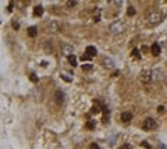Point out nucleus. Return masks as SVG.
<instances>
[{
  "mask_svg": "<svg viewBox=\"0 0 167 149\" xmlns=\"http://www.w3.org/2000/svg\"><path fill=\"white\" fill-rule=\"evenodd\" d=\"M150 50H152L153 56H159V54H160V46H159V43H153L152 46H150Z\"/></svg>",
  "mask_w": 167,
  "mask_h": 149,
  "instance_id": "obj_7",
  "label": "nucleus"
},
{
  "mask_svg": "<svg viewBox=\"0 0 167 149\" xmlns=\"http://www.w3.org/2000/svg\"><path fill=\"white\" fill-rule=\"evenodd\" d=\"M157 112H159V113H163V112H164V106H159V107H157Z\"/></svg>",
  "mask_w": 167,
  "mask_h": 149,
  "instance_id": "obj_25",
  "label": "nucleus"
},
{
  "mask_svg": "<svg viewBox=\"0 0 167 149\" xmlns=\"http://www.w3.org/2000/svg\"><path fill=\"white\" fill-rule=\"evenodd\" d=\"M132 118V114L130 112H124V113H121V120L124 121V123H130Z\"/></svg>",
  "mask_w": 167,
  "mask_h": 149,
  "instance_id": "obj_6",
  "label": "nucleus"
},
{
  "mask_svg": "<svg viewBox=\"0 0 167 149\" xmlns=\"http://www.w3.org/2000/svg\"><path fill=\"white\" fill-rule=\"evenodd\" d=\"M75 4H77V1H74V0H72V1H71V0H70V1H67V6H68V7H74Z\"/></svg>",
  "mask_w": 167,
  "mask_h": 149,
  "instance_id": "obj_22",
  "label": "nucleus"
},
{
  "mask_svg": "<svg viewBox=\"0 0 167 149\" xmlns=\"http://www.w3.org/2000/svg\"><path fill=\"white\" fill-rule=\"evenodd\" d=\"M85 53L88 54L89 57H93V56H96V53H98V50H96V47H95V46H86V49H85Z\"/></svg>",
  "mask_w": 167,
  "mask_h": 149,
  "instance_id": "obj_5",
  "label": "nucleus"
},
{
  "mask_svg": "<svg viewBox=\"0 0 167 149\" xmlns=\"http://www.w3.org/2000/svg\"><path fill=\"white\" fill-rule=\"evenodd\" d=\"M89 149H100V148H99V145H98V144H92V145L89 146Z\"/></svg>",
  "mask_w": 167,
  "mask_h": 149,
  "instance_id": "obj_23",
  "label": "nucleus"
},
{
  "mask_svg": "<svg viewBox=\"0 0 167 149\" xmlns=\"http://www.w3.org/2000/svg\"><path fill=\"white\" fill-rule=\"evenodd\" d=\"M156 127H157V124H156V121L153 120V118H146V120L143 121V124H142L143 130H155Z\"/></svg>",
  "mask_w": 167,
  "mask_h": 149,
  "instance_id": "obj_1",
  "label": "nucleus"
},
{
  "mask_svg": "<svg viewBox=\"0 0 167 149\" xmlns=\"http://www.w3.org/2000/svg\"><path fill=\"white\" fill-rule=\"evenodd\" d=\"M139 78H141V81L142 82H149L150 79H152V73H150V71H148V70H143L142 73H141V77H139Z\"/></svg>",
  "mask_w": 167,
  "mask_h": 149,
  "instance_id": "obj_3",
  "label": "nucleus"
},
{
  "mask_svg": "<svg viewBox=\"0 0 167 149\" xmlns=\"http://www.w3.org/2000/svg\"><path fill=\"white\" fill-rule=\"evenodd\" d=\"M85 127L88 128V130H93V128H95V121H93V120H88V121H86V124H85Z\"/></svg>",
  "mask_w": 167,
  "mask_h": 149,
  "instance_id": "obj_11",
  "label": "nucleus"
},
{
  "mask_svg": "<svg viewBox=\"0 0 167 149\" xmlns=\"http://www.w3.org/2000/svg\"><path fill=\"white\" fill-rule=\"evenodd\" d=\"M47 31L49 32H57L59 31V25H57V22H50V24H47Z\"/></svg>",
  "mask_w": 167,
  "mask_h": 149,
  "instance_id": "obj_8",
  "label": "nucleus"
},
{
  "mask_svg": "<svg viewBox=\"0 0 167 149\" xmlns=\"http://www.w3.org/2000/svg\"><path fill=\"white\" fill-rule=\"evenodd\" d=\"M13 10V3H10V6H8V11Z\"/></svg>",
  "mask_w": 167,
  "mask_h": 149,
  "instance_id": "obj_26",
  "label": "nucleus"
},
{
  "mask_svg": "<svg viewBox=\"0 0 167 149\" xmlns=\"http://www.w3.org/2000/svg\"><path fill=\"white\" fill-rule=\"evenodd\" d=\"M81 60H82V61H88V60H91V57H89L88 54H82Z\"/></svg>",
  "mask_w": 167,
  "mask_h": 149,
  "instance_id": "obj_21",
  "label": "nucleus"
},
{
  "mask_svg": "<svg viewBox=\"0 0 167 149\" xmlns=\"http://www.w3.org/2000/svg\"><path fill=\"white\" fill-rule=\"evenodd\" d=\"M160 20H162V17H160L159 14H153L152 15V21H150V22H152V24H157Z\"/></svg>",
  "mask_w": 167,
  "mask_h": 149,
  "instance_id": "obj_12",
  "label": "nucleus"
},
{
  "mask_svg": "<svg viewBox=\"0 0 167 149\" xmlns=\"http://www.w3.org/2000/svg\"><path fill=\"white\" fill-rule=\"evenodd\" d=\"M54 98H56V103H57V105H61V103L64 102V93L61 92V91H57V92L54 93Z\"/></svg>",
  "mask_w": 167,
  "mask_h": 149,
  "instance_id": "obj_4",
  "label": "nucleus"
},
{
  "mask_svg": "<svg viewBox=\"0 0 167 149\" xmlns=\"http://www.w3.org/2000/svg\"><path fill=\"white\" fill-rule=\"evenodd\" d=\"M82 70H85V71L92 70V64H84V66H82Z\"/></svg>",
  "mask_w": 167,
  "mask_h": 149,
  "instance_id": "obj_16",
  "label": "nucleus"
},
{
  "mask_svg": "<svg viewBox=\"0 0 167 149\" xmlns=\"http://www.w3.org/2000/svg\"><path fill=\"white\" fill-rule=\"evenodd\" d=\"M121 149H130V146H128V145H124V146H123Z\"/></svg>",
  "mask_w": 167,
  "mask_h": 149,
  "instance_id": "obj_27",
  "label": "nucleus"
},
{
  "mask_svg": "<svg viewBox=\"0 0 167 149\" xmlns=\"http://www.w3.org/2000/svg\"><path fill=\"white\" fill-rule=\"evenodd\" d=\"M92 112H93V113H99V112H100L99 106H98V105H93V107H92Z\"/></svg>",
  "mask_w": 167,
  "mask_h": 149,
  "instance_id": "obj_20",
  "label": "nucleus"
},
{
  "mask_svg": "<svg viewBox=\"0 0 167 149\" xmlns=\"http://www.w3.org/2000/svg\"><path fill=\"white\" fill-rule=\"evenodd\" d=\"M68 61L71 63V66H72V67H74V66H77V59H75V56H74V54H70V56H68Z\"/></svg>",
  "mask_w": 167,
  "mask_h": 149,
  "instance_id": "obj_13",
  "label": "nucleus"
},
{
  "mask_svg": "<svg viewBox=\"0 0 167 149\" xmlns=\"http://www.w3.org/2000/svg\"><path fill=\"white\" fill-rule=\"evenodd\" d=\"M127 14L130 15V17H132V15H135V8L132 7V6H131V7H128V10H127Z\"/></svg>",
  "mask_w": 167,
  "mask_h": 149,
  "instance_id": "obj_15",
  "label": "nucleus"
},
{
  "mask_svg": "<svg viewBox=\"0 0 167 149\" xmlns=\"http://www.w3.org/2000/svg\"><path fill=\"white\" fill-rule=\"evenodd\" d=\"M28 35L31 36V38H35V36L38 35V29H36V27H29L28 28Z\"/></svg>",
  "mask_w": 167,
  "mask_h": 149,
  "instance_id": "obj_10",
  "label": "nucleus"
},
{
  "mask_svg": "<svg viewBox=\"0 0 167 149\" xmlns=\"http://www.w3.org/2000/svg\"><path fill=\"white\" fill-rule=\"evenodd\" d=\"M43 14V7L42 6H35L33 7V15L35 17H39V15Z\"/></svg>",
  "mask_w": 167,
  "mask_h": 149,
  "instance_id": "obj_9",
  "label": "nucleus"
},
{
  "mask_svg": "<svg viewBox=\"0 0 167 149\" xmlns=\"http://www.w3.org/2000/svg\"><path fill=\"white\" fill-rule=\"evenodd\" d=\"M110 29H111L113 34H121V32L124 31V25L121 24V22H114V24L110 27Z\"/></svg>",
  "mask_w": 167,
  "mask_h": 149,
  "instance_id": "obj_2",
  "label": "nucleus"
},
{
  "mask_svg": "<svg viewBox=\"0 0 167 149\" xmlns=\"http://www.w3.org/2000/svg\"><path fill=\"white\" fill-rule=\"evenodd\" d=\"M29 79H31L32 82H38V77H36V75L33 74V73H32V74L29 75Z\"/></svg>",
  "mask_w": 167,
  "mask_h": 149,
  "instance_id": "obj_17",
  "label": "nucleus"
},
{
  "mask_svg": "<svg viewBox=\"0 0 167 149\" xmlns=\"http://www.w3.org/2000/svg\"><path fill=\"white\" fill-rule=\"evenodd\" d=\"M13 28L18 29V28H20V24H18V22H13Z\"/></svg>",
  "mask_w": 167,
  "mask_h": 149,
  "instance_id": "obj_24",
  "label": "nucleus"
},
{
  "mask_svg": "<svg viewBox=\"0 0 167 149\" xmlns=\"http://www.w3.org/2000/svg\"><path fill=\"white\" fill-rule=\"evenodd\" d=\"M132 54H134V57H136V59H139V57H141V54H139V50H138V49H134V50H132Z\"/></svg>",
  "mask_w": 167,
  "mask_h": 149,
  "instance_id": "obj_18",
  "label": "nucleus"
},
{
  "mask_svg": "<svg viewBox=\"0 0 167 149\" xmlns=\"http://www.w3.org/2000/svg\"><path fill=\"white\" fill-rule=\"evenodd\" d=\"M61 78H63L64 81H67V82H71V78L67 77V74H61Z\"/></svg>",
  "mask_w": 167,
  "mask_h": 149,
  "instance_id": "obj_19",
  "label": "nucleus"
},
{
  "mask_svg": "<svg viewBox=\"0 0 167 149\" xmlns=\"http://www.w3.org/2000/svg\"><path fill=\"white\" fill-rule=\"evenodd\" d=\"M63 50H64V53L70 56V53H72V46H67V45H66V46L63 47Z\"/></svg>",
  "mask_w": 167,
  "mask_h": 149,
  "instance_id": "obj_14",
  "label": "nucleus"
}]
</instances>
